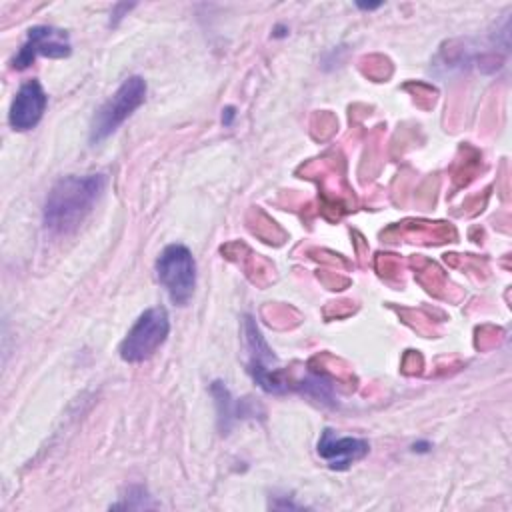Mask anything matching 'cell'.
<instances>
[{"instance_id": "obj_8", "label": "cell", "mask_w": 512, "mask_h": 512, "mask_svg": "<svg viewBox=\"0 0 512 512\" xmlns=\"http://www.w3.org/2000/svg\"><path fill=\"white\" fill-rule=\"evenodd\" d=\"M370 450L368 440L338 436L332 428H324L318 440V454L332 470H346L352 462L364 458Z\"/></svg>"}, {"instance_id": "obj_11", "label": "cell", "mask_w": 512, "mask_h": 512, "mask_svg": "<svg viewBox=\"0 0 512 512\" xmlns=\"http://www.w3.org/2000/svg\"><path fill=\"white\" fill-rule=\"evenodd\" d=\"M124 498H126L124 502H118L112 508H152L154 506V502H150V496L142 486H130Z\"/></svg>"}, {"instance_id": "obj_14", "label": "cell", "mask_w": 512, "mask_h": 512, "mask_svg": "<svg viewBox=\"0 0 512 512\" xmlns=\"http://www.w3.org/2000/svg\"><path fill=\"white\" fill-rule=\"evenodd\" d=\"M356 6L360 8V10H376V8H380L382 4L380 2H376V4H366V2H356Z\"/></svg>"}, {"instance_id": "obj_3", "label": "cell", "mask_w": 512, "mask_h": 512, "mask_svg": "<svg viewBox=\"0 0 512 512\" xmlns=\"http://www.w3.org/2000/svg\"><path fill=\"white\" fill-rule=\"evenodd\" d=\"M156 274L174 304H188L196 284V262L184 244H170L162 250L156 260Z\"/></svg>"}, {"instance_id": "obj_1", "label": "cell", "mask_w": 512, "mask_h": 512, "mask_svg": "<svg viewBox=\"0 0 512 512\" xmlns=\"http://www.w3.org/2000/svg\"><path fill=\"white\" fill-rule=\"evenodd\" d=\"M104 174L64 176L48 192L44 202V226L54 234L76 230L92 212L96 200L104 192Z\"/></svg>"}, {"instance_id": "obj_5", "label": "cell", "mask_w": 512, "mask_h": 512, "mask_svg": "<svg viewBox=\"0 0 512 512\" xmlns=\"http://www.w3.org/2000/svg\"><path fill=\"white\" fill-rule=\"evenodd\" d=\"M72 50L70 38L64 30L54 26H34L26 34V42L20 46L16 56L12 58V68L24 70L28 68L36 56L48 58H64Z\"/></svg>"}, {"instance_id": "obj_4", "label": "cell", "mask_w": 512, "mask_h": 512, "mask_svg": "<svg viewBox=\"0 0 512 512\" xmlns=\"http://www.w3.org/2000/svg\"><path fill=\"white\" fill-rule=\"evenodd\" d=\"M170 332V320L162 306L148 308L140 314L134 326L128 330L120 344V356L126 362L148 360L166 340Z\"/></svg>"}, {"instance_id": "obj_13", "label": "cell", "mask_w": 512, "mask_h": 512, "mask_svg": "<svg viewBox=\"0 0 512 512\" xmlns=\"http://www.w3.org/2000/svg\"><path fill=\"white\" fill-rule=\"evenodd\" d=\"M234 116H236V108H234V106L224 108V114H222V122H224V126H230V124H232V120H234Z\"/></svg>"}, {"instance_id": "obj_6", "label": "cell", "mask_w": 512, "mask_h": 512, "mask_svg": "<svg viewBox=\"0 0 512 512\" xmlns=\"http://www.w3.org/2000/svg\"><path fill=\"white\" fill-rule=\"evenodd\" d=\"M244 330H246V342L250 348V372L252 378L256 380V384L272 394H282L288 390V384L284 380H280V372H276L274 368H270V362H274V354L268 348V344L264 342L256 322L246 316L244 320Z\"/></svg>"}, {"instance_id": "obj_12", "label": "cell", "mask_w": 512, "mask_h": 512, "mask_svg": "<svg viewBox=\"0 0 512 512\" xmlns=\"http://www.w3.org/2000/svg\"><path fill=\"white\" fill-rule=\"evenodd\" d=\"M136 4H116L114 8H112V14H110V26H116L122 18H124V14H128V10L130 8H134Z\"/></svg>"}, {"instance_id": "obj_7", "label": "cell", "mask_w": 512, "mask_h": 512, "mask_svg": "<svg viewBox=\"0 0 512 512\" xmlns=\"http://www.w3.org/2000/svg\"><path fill=\"white\" fill-rule=\"evenodd\" d=\"M46 104H48V96L42 88V84L38 80H28L24 82L14 100H12V106H10V112H8V122L14 130H30L34 128L44 110H46Z\"/></svg>"}, {"instance_id": "obj_10", "label": "cell", "mask_w": 512, "mask_h": 512, "mask_svg": "<svg viewBox=\"0 0 512 512\" xmlns=\"http://www.w3.org/2000/svg\"><path fill=\"white\" fill-rule=\"evenodd\" d=\"M298 390L316 398L318 402H324V404H330L332 398H334V392H332V384L330 380H326L324 376L320 374H310L306 376L300 384H298Z\"/></svg>"}, {"instance_id": "obj_9", "label": "cell", "mask_w": 512, "mask_h": 512, "mask_svg": "<svg viewBox=\"0 0 512 512\" xmlns=\"http://www.w3.org/2000/svg\"><path fill=\"white\" fill-rule=\"evenodd\" d=\"M210 394L216 404V414H218V428L222 434H228L232 424L244 416L254 414V406L248 400H236L232 398L230 390L220 382L214 380L210 384Z\"/></svg>"}, {"instance_id": "obj_2", "label": "cell", "mask_w": 512, "mask_h": 512, "mask_svg": "<svg viewBox=\"0 0 512 512\" xmlns=\"http://www.w3.org/2000/svg\"><path fill=\"white\" fill-rule=\"evenodd\" d=\"M146 98V82L140 76L126 78L118 90L98 108L90 124V142L98 144L108 138Z\"/></svg>"}]
</instances>
